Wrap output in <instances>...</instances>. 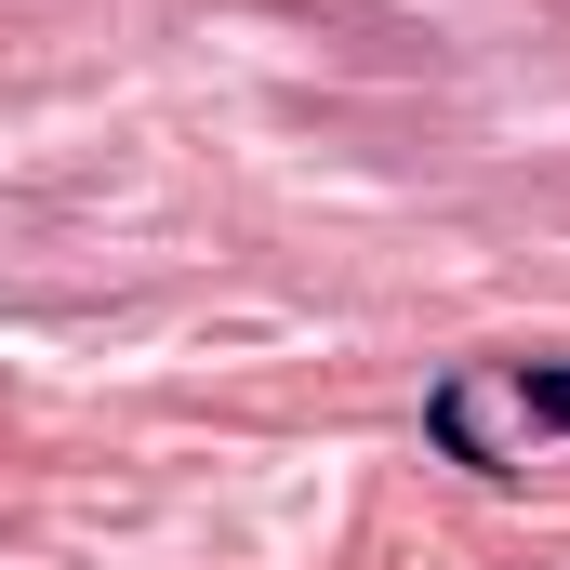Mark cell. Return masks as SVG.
<instances>
[{"instance_id": "1", "label": "cell", "mask_w": 570, "mask_h": 570, "mask_svg": "<svg viewBox=\"0 0 570 570\" xmlns=\"http://www.w3.org/2000/svg\"><path fill=\"white\" fill-rule=\"evenodd\" d=\"M518 425L570 438V358H518Z\"/></svg>"}]
</instances>
